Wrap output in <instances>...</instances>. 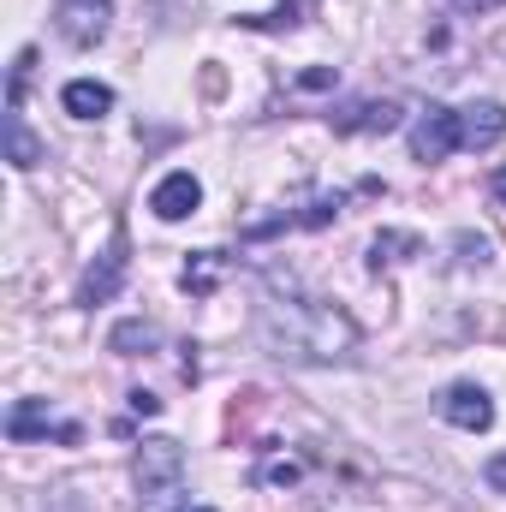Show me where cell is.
I'll return each mask as SVG.
<instances>
[{
  "instance_id": "obj_1",
  "label": "cell",
  "mask_w": 506,
  "mask_h": 512,
  "mask_svg": "<svg viewBox=\"0 0 506 512\" xmlns=\"http://www.w3.org/2000/svg\"><path fill=\"white\" fill-rule=\"evenodd\" d=\"M256 334L280 364H346L358 352V322L328 298H268L256 310Z\"/></svg>"
},
{
  "instance_id": "obj_2",
  "label": "cell",
  "mask_w": 506,
  "mask_h": 512,
  "mask_svg": "<svg viewBox=\"0 0 506 512\" xmlns=\"http://www.w3.org/2000/svg\"><path fill=\"white\" fill-rule=\"evenodd\" d=\"M185 495V447L173 435H149L137 447V512H173Z\"/></svg>"
},
{
  "instance_id": "obj_3",
  "label": "cell",
  "mask_w": 506,
  "mask_h": 512,
  "mask_svg": "<svg viewBox=\"0 0 506 512\" xmlns=\"http://www.w3.org/2000/svg\"><path fill=\"white\" fill-rule=\"evenodd\" d=\"M453 149H459V108L429 102V108L411 120V155H417L423 167H435V161H447Z\"/></svg>"
},
{
  "instance_id": "obj_4",
  "label": "cell",
  "mask_w": 506,
  "mask_h": 512,
  "mask_svg": "<svg viewBox=\"0 0 506 512\" xmlns=\"http://www.w3.org/2000/svg\"><path fill=\"white\" fill-rule=\"evenodd\" d=\"M48 435H54V441H66V447H72V441H84V429H78V423H60V417L48 411V399H18V405L6 411V441H18V447H24V441H48Z\"/></svg>"
},
{
  "instance_id": "obj_5",
  "label": "cell",
  "mask_w": 506,
  "mask_h": 512,
  "mask_svg": "<svg viewBox=\"0 0 506 512\" xmlns=\"http://www.w3.org/2000/svg\"><path fill=\"white\" fill-rule=\"evenodd\" d=\"M54 24L72 48H96L114 24V0H60L54 6Z\"/></svg>"
},
{
  "instance_id": "obj_6",
  "label": "cell",
  "mask_w": 506,
  "mask_h": 512,
  "mask_svg": "<svg viewBox=\"0 0 506 512\" xmlns=\"http://www.w3.org/2000/svg\"><path fill=\"white\" fill-rule=\"evenodd\" d=\"M131 256H126V233H114V245L96 256L90 268H84V280H78V304L84 310H96V304H108L114 292H120V280H126Z\"/></svg>"
},
{
  "instance_id": "obj_7",
  "label": "cell",
  "mask_w": 506,
  "mask_h": 512,
  "mask_svg": "<svg viewBox=\"0 0 506 512\" xmlns=\"http://www.w3.org/2000/svg\"><path fill=\"white\" fill-rule=\"evenodd\" d=\"M435 411H441L453 429H465V435H483V429L495 423V399H489L477 382H453L441 399H435Z\"/></svg>"
},
{
  "instance_id": "obj_8",
  "label": "cell",
  "mask_w": 506,
  "mask_h": 512,
  "mask_svg": "<svg viewBox=\"0 0 506 512\" xmlns=\"http://www.w3.org/2000/svg\"><path fill=\"white\" fill-rule=\"evenodd\" d=\"M149 209H155V221H191L197 209H203V185H197V173H167L155 191H149Z\"/></svg>"
},
{
  "instance_id": "obj_9",
  "label": "cell",
  "mask_w": 506,
  "mask_h": 512,
  "mask_svg": "<svg viewBox=\"0 0 506 512\" xmlns=\"http://www.w3.org/2000/svg\"><path fill=\"white\" fill-rule=\"evenodd\" d=\"M340 203H346V197L334 191V197H316V203H304V209H280V215H268V221H251L245 239L256 245V239H274V233H292V227H328V221L340 215Z\"/></svg>"
},
{
  "instance_id": "obj_10",
  "label": "cell",
  "mask_w": 506,
  "mask_h": 512,
  "mask_svg": "<svg viewBox=\"0 0 506 512\" xmlns=\"http://www.w3.org/2000/svg\"><path fill=\"white\" fill-rule=\"evenodd\" d=\"M501 137H506L501 102H471V108H459V149H495Z\"/></svg>"
},
{
  "instance_id": "obj_11",
  "label": "cell",
  "mask_w": 506,
  "mask_h": 512,
  "mask_svg": "<svg viewBox=\"0 0 506 512\" xmlns=\"http://www.w3.org/2000/svg\"><path fill=\"white\" fill-rule=\"evenodd\" d=\"M60 108H66L72 120H102V114L114 108V90L96 84V78H72V84L60 90Z\"/></svg>"
},
{
  "instance_id": "obj_12",
  "label": "cell",
  "mask_w": 506,
  "mask_h": 512,
  "mask_svg": "<svg viewBox=\"0 0 506 512\" xmlns=\"http://www.w3.org/2000/svg\"><path fill=\"white\" fill-rule=\"evenodd\" d=\"M334 131H393L399 126V102H358L346 114H328Z\"/></svg>"
},
{
  "instance_id": "obj_13",
  "label": "cell",
  "mask_w": 506,
  "mask_h": 512,
  "mask_svg": "<svg viewBox=\"0 0 506 512\" xmlns=\"http://www.w3.org/2000/svg\"><path fill=\"white\" fill-rule=\"evenodd\" d=\"M6 161H12L18 173H30V167L42 161V143L24 126V108H6Z\"/></svg>"
},
{
  "instance_id": "obj_14",
  "label": "cell",
  "mask_w": 506,
  "mask_h": 512,
  "mask_svg": "<svg viewBox=\"0 0 506 512\" xmlns=\"http://www.w3.org/2000/svg\"><path fill=\"white\" fill-rule=\"evenodd\" d=\"M161 346V334H155V322H120L114 334H108V352H120V358H143V352H155Z\"/></svg>"
},
{
  "instance_id": "obj_15",
  "label": "cell",
  "mask_w": 506,
  "mask_h": 512,
  "mask_svg": "<svg viewBox=\"0 0 506 512\" xmlns=\"http://www.w3.org/2000/svg\"><path fill=\"white\" fill-rule=\"evenodd\" d=\"M185 292H215V280H221V251H197L185 262Z\"/></svg>"
},
{
  "instance_id": "obj_16",
  "label": "cell",
  "mask_w": 506,
  "mask_h": 512,
  "mask_svg": "<svg viewBox=\"0 0 506 512\" xmlns=\"http://www.w3.org/2000/svg\"><path fill=\"white\" fill-rule=\"evenodd\" d=\"M411 251H423V239L417 233H376V245H370V262H399V256H411Z\"/></svg>"
},
{
  "instance_id": "obj_17",
  "label": "cell",
  "mask_w": 506,
  "mask_h": 512,
  "mask_svg": "<svg viewBox=\"0 0 506 512\" xmlns=\"http://www.w3.org/2000/svg\"><path fill=\"white\" fill-rule=\"evenodd\" d=\"M298 477H304L298 459H262V465H256V483H268V489H292Z\"/></svg>"
},
{
  "instance_id": "obj_18",
  "label": "cell",
  "mask_w": 506,
  "mask_h": 512,
  "mask_svg": "<svg viewBox=\"0 0 506 512\" xmlns=\"http://www.w3.org/2000/svg\"><path fill=\"white\" fill-rule=\"evenodd\" d=\"M30 66H36V48H18V60H12V84H6V108H24V84H30Z\"/></svg>"
},
{
  "instance_id": "obj_19",
  "label": "cell",
  "mask_w": 506,
  "mask_h": 512,
  "mask_svg": "<svg viewBox=\"0 0 506 512\" xmlns=\"http://www.w3.org/2000/svg\"><path fill=\"white\" fill-rule=\"evenodd\" d=\"M459 262H489V239H477V233H459Z\"/></svg>"
},
{
  "instance_id": "obj_20",
  "label": "cell",
  "mask_w": 506,
  "mask_h": 512,
  "mask_svg": "<svg viewBox=\"0 0 506 512\" xmlns=\"http://www.w3.org/2000/svg\"><path fill=\"white\" fill-rule=\"evenodd\" d=\"M298 90H334V72L328 66H310V72H298Z\"/></svg>"
},
{
  "instance_id": "obj_21",
  "label": "cell",
  "mask_w": 506,
  "mask_h": 512,
  "mask_svg": "<svg viewBox=\"0 0 506 512\" xmlns=\"http://www.w3.org/2000/svg\"><path fill=\"white\" fill-rule=\"evenodd\" d=\"M483 483H489L495 495H506V453H495V459L483 465Z\"/></svg>"
},
{
  "instance_id": "obj_22",
  "label": "cell",
  "mask_w": 506,
  "mask_h": 512,
  "mask_svg": "<svg viewBox=\"0 0 506 512\" xmlns=\"http://www.w3.org/2000/svg\"><path fill=\"white\" fill-rule=\"evenodd\" d=\"M131 411H137V417H155V411H161V399H155V393H143V387H137V393H131Z\"/></svg>"
},
{
  "instance_id": "obj_23",
  "label": "cell",
  "mask_w": 506,
  "mask_h": 512,
  "mask_svg": "<svg viewBox=\"0 0 506 512\" xmlns=\"http://www.w3.org/2000/svg\"><path fill=\"white\" fill-rule=\"evenodd\" d=\"M447 6H459V12H495V6H506V0H447Z\"/></svg>"
},
{
  "instance_id": "obj_24",
  "label": "cell",
  "mask_w": 506,
  "mask_h": 512,
  "mask_svg": "<svg viewBox=\"0 0 506 512\" xmlns=\"http://www.w3.org/2000/svg\"><path fill=\"white\" fill-rule=\"evenodd\" d=\"M197 512H215V507H197Z\"/></svg>"
}]
</instances>
